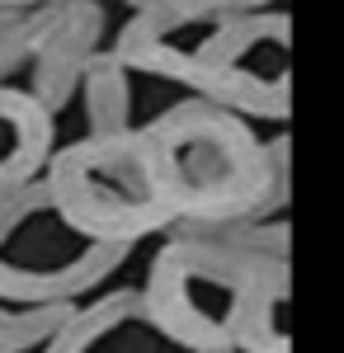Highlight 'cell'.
<instances>
[{
	"instance_id": "3",
	"label": "cell",
	"mask_w": 344,
	"mask_h": 353,
	"mask_svg": "<svg viewBox=\"0 0 344 353\" xmlns=\"http://www.w3.org/2000/svg\"><path fill=\"white\" fill-rule=\"evenodd\" d=\"M133 259V245L99 241L33 179L0 198V306H80Z\"/></svg>"
},
{
	"instance_id": "5",
	"label": "cell",
	"mask_w": 344,
	"mask_h": 353,
	"mask_svg": "<svg viewBox=\"0 0 344 353\" xmlns=\"http://www.w3.org/2000/svg\"><path fill=\"white\" fill-rule=\"evenodd\" d=\"M193 99L236 118L288 123L292 113V14L283 5L236 14L193 66Z\"/></svg>"
},
{
	"instance_id": "4",
	"label": "cell",
	"mask_w": 344,
	"mask_h": 353,
	"mask_svg": "<svg viewBox=\"0 0 344 353\" xmlns=\"http://www.w3.org/2000/svg\"><path fill=\"white\" fill-rule=\"evenodd\" d=\"M43 184L80 231L113 245H142L146 236L175 231V217L151 189L137 128L123 137H76L57 146Z\"/></svg>"
},
{
	"instance_id": "6",
	"label": "cell",
	"mask_w": 344,
	"mask_h": 353,
	"mask_svg": "<svg viewBox=\"0 0 344 353\" xmlns=\"http://www.w3.org/2000/svg\"><path fill=\"white\" fill-rule=\"evenodd\" d=\"M269 5L274 0H142L118 33L113 57L123 61V71L189 85L212 38L236 14L269 10Z\"/></svg>"
},
{
	"instance_id": "8",
	"label": "cell",
	"mask_w": 344,
	"mask_h": 353,
	"mask_svg": "<svg viewBox=\"0 0 344 353\" xmlns=\"http://www.w3.org/2000/svg\"><path fill=\"white\" fill-rule=\"evenodd\" d=\"M57 151V123L28 90L0 85V198L43 179Z\"/></svg>"
},
{
	"instance_id": "1",
	"label": "cell",
	"mask_w": 344,
	"mask_h": 353,
	"mask_svg": "<svg viewBox=\"0 0 344 353\" xmlns=\"http://www.w3.org/2000/svg\"><path fill=\"white\" fill-rule=\"evenodd\" d=\"M288 254L222 231L175 226L160 241L142 301L193 353H292Z\"/></svg>"
},
{
	"instance_id": "9",
	"label": "cell",
	"mask_w": 344,
	"mask_h": 353,
	"mask_svg": "<svg viewBox=\"0 0 344 353\" xmlns=\"http://www.w3.org/2000/svg\"><path fill=\"white\" fill-rule=\"evenodd\" d=\"M85 109H90V137H123L133 132V94L128 71L113 52H99L85 66Z\"/></svg>"
},
{
	"instance_id": "7",
	"label": "cell",
	"mask_w": 344,
	"mask_h": 353,
	"mask_svg": "<svg viewBox=\"0 0 344 353\" xmlns=\"http://www.w3.org/2000/svg\"><path fill=\"white\" fill-rule=\"evenodd\" d=\"M38 353H193L146 311L142 288H113L99 297H85L61 330Z\"/></svg>"
},
{
	"instance_id": "2",
	"label": "cell",
	"mask_w": 344,
	"mask_h": 353,
	"mask_svg": "<svg viewBox=\"0 0 344 353\" xmlns=\"http://www.w3.org/2000/svg\"><path fill=\"white\" fill-rule=\"evenodd\" d=\"M151 189L175 226H250L288 203V137L274 146L208 99H184L137 128Z\"/></svg>"
},
{
	"instance_id": "10",
	"label": "cell",
	"mask_w": 344,
	"mask_h": 353,
	"mask_svg": "<svg viewBox=\"0 0 344 353\" xmlns=\"http://www.w3.org/2000/svg\"><path fill=\"white\" fill-rule=\"evenodd\" d=\"M76 306H0V353H33L52 339Z\"/></svg>"
}]
</instances>
